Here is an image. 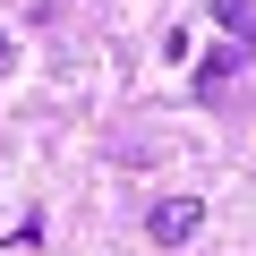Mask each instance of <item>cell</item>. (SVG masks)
<instances>
[{
    "instance_id": "6da1fadb",
    "label": "cell",
    "mask_w": 256,
    "mask_h": 256,
    "mask_svg": "<svg viewBox=\"0 0 256 256\" xmlns=\"http://www.w3.org/2000/svg\"><path fill=\"white\" fill-rule=\"evenodd\" d=\"M146 230H154V248H188V239L205 230V205H196V196H162V205L146 214Z\"/></svg>"
},
{
    "instance_id": "7a4b0ae2",
    "label": "cell",
    "mask_w": 256,
    "mask_h": 256,
    "mask_svg": "<svg viewBox=\"0 0 256 256\" xmlns=\"http://www.w3.org/2000/svg\"><path fill=\"white\" fill-rule=\"evenodd\" d=\"M248 60H256V43H214V60H205V68H196V102H205V111H214V102H222V94H230V77H239V68H248Z\"/></svg>"
},
{
    "instance_id": "3957f363",
    "label": "cell",
    "mask_w": 256,
    "mask_h": 256,
    "mask_svg": "<svg viewBox=\"0 0 256 256\" xmlns=\"http://www.w3.org/2000/svg\"><path fill=\"white\" fill-rule=\"evenodd\" d=\"M214 18H222L230 43H256V0H214Z\"/></svg>"
}]
</instances>
